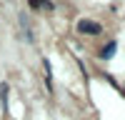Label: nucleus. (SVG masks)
Returning a JSON list of instances; mask_svg holds the SVG:
<instances>
[{
    "mask_svg": "<svg viewBox=\"0 0 125 120\" xmlns=\"http://www.w3.org/2000/svg\"><path fill=\"white\" fill-rule=\"evenodd\" d=\"M8 83H0V103H3V110H8Z\"/></svg>",
    "mask_w": 125,
    "mask_h": 120,
    "instance_id": "nucleus-3",
    "label": "nucleus"
},
{
    "mask_svg": "<svg viewBox=\"0 0 125 120\" xmlns=\"http://www.w3.org/2000/svg\"><path fill=\"white\" fill-rule=\"evenodd\" d=\"M115 48H118L115 43H108L105 48H103V53H100V55H103V58H105V60H108V58H113V53H115Z\"/></svg>",
    "mask_w": 125,
    "mask_h": 120,
    "instance_id": "nucleus-4",
    "label": "nucleus"
},
{
    "mask_svg": "<svg viewBox=\"0 0 125 120\" xmlns=\"http://www.w3.org/2000/svg\"><path fill=\"white\" fill-rule=\"evenodd\" d=\"M45 83H48V90H53V75H50V63H48V60H45Z\"/></svg>",
    "mask_w": 125,
    "mask_h": 120,
    "instance_id": "nucleus-5",
    "label": "nucleus"
},
{
    "mask_svg": "<svg viewBox=\"0 0 125 120\" xmlns=\"http://www.w3.org/2000/svg\"><path fill=\"white\" fill-rule=\"evenodd\" d=\"M30 8H43V10H53V3L50 0H30Z\"/></svg>",
    "mask_w": 125,
    "mask_h": 120,
    "instance_id": "nucleus-2",
    "label": "nucleus"
},
{
    "mask_svg": "<svg viewBox=\"0 0 125 120\" xmlns=\"http://www.w3.org/2000/svg\"><path fill=\"white\" fill-rule=\"evenodd\" d=\"M78 30L83 35H100L103 33V28L98 25V23H93V20H80L78 23Z\"/></svg>",
    "mask_w": 125,
    "mask_h": 120,
    "instance_id": "nucleus-1",
    "label": "nucleus"
}]
</instances>
